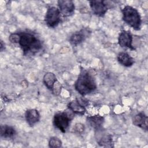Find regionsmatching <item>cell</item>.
Wrapping results in <instances>:
<instances>
[{
  "label": "cell",
  "instance_id": "cell-1",
  "mask_svg": "<svg viewBox=\"0 0 148 148\" xmlns=\"http://www.w3.org/2000/svg\"><path fill=\"white\" fill-rule=\"evenodd\" d=\"M9 41L14 44H18L24 55H34L43 48L41 40L33 33L28 31L17 32L10 34Z\"/></svg>",
  "mask_w": 148,
  "mask_h": 148
},
{
  "label": "cell",
  "instance_id": "cell-2",
  "mask_svg": "<svg viewBox=\"0 0 148 148\" xmlns=\"http://www.w3.org/2000/svg\"><path fill=\"white\" fill-rule=\"evenodd\" d=\"M74 87L79 94L84 96L94 91L97 88V83L94 75L88 70L81 67Z\"/></svg>",
  "mask_w": 148,
  "mask_h": 148
},
{
  "label": "cell",
  "instance_id": "cell-3",
  "mask_svg": "<svg viewBox=\"0 0 148 148\" xmlns=\"http://www.w3.org/2000/svg\"><path fill=\"white\" fill-rule=\"evenodd\" d=\"M123 21L135 31H139L141 28L142 19L138 10L130 5L125 6L122 9Z\"/></svg>",
  "mask_w": 148,
  "mask_h": 148
},
{
  "label": "cell",
  "instance_id": "cell-4",
  "mask_svg": "<svg viewBox=\"0 0 148 148\" xmlns=\"http://www.w3.org/2000/svg\"><path fill=\"white\" fill-rule=\"evenodd\" d=\"M73 114L71 111L70 113L68 112H59L56 113L54 116L53 120L54 126L61 132L65 133L73 117Z\"/></svg>",
  "mask_w": 148,
  "mask_h": 148
},
{
  "label": "cell",
  "instance_id": "cell-5",
  "mask_svg": "<svg viewBox=\"0 0 148 148\" xmlns=\"http://www.w3.org/2000/svg\"><path fill=\"white\" fill-rule=\"evenodd\" d=\"M61 21V13L59 9L55 6L49 7L45 16V21L47 26L51 28H55Z\"/></svg>",
  "mask_w": 148,
  "mask_h": 148
},
{
  "label": "cell",
  "instance_id": "cell-6",
  "mask_svg": "<svg viewBox=\"0 0 148 148\" xmlns=\"http://www.w3.org/2000/svg\"><path fill=\"white\" fill-rule=\"evenodd\" d=\"M89 3L92 13L98 17H103L109 9L107 2L105 1H90Z\"/></svg>",
  "mask_w": 148,
  "mask_h": 148
},
{
  "label": "cell",
  "instance_id": "cell-7",
  "mask_svg": "<svg viewBox=\"0 0 148 148\" xmlns=\"http://www.w3.org/2000/svg\"><path fill=\"white\" fill-rule=\"evenodd\" d=\"M90 33L91 31L87 28H84L76 31L71 35L69 40V43L73 46H77L84 42L90 35Z\"/></svg>",
  "mask_w": 148,
  "mask_h": 148
},
{
  "label": "cell",
  "instance_id": "cell-8",
  "mask_svg": "<svg viewBox=\"0 0 148 148\" xmlns=\"http://www.w3.org/2000/svg\"><path fill=\"white\" fill-rule=\"evenodd\" d=\"M133 36L130 31L122 30L118 37V43L121 47L128 48L131 50H135L132 45Z\"/></svg>",
  "mask_w": 148,
  "mask_h": 148
},
{
  "label": "cell",
  "instance_id": "cell-9",
  "mask_svg": "<svg viewBox=\"0 0 148 148\" xmlns=\"http://www.w3.org/2000/svg\"><path fill=\"white\" fill-rule=\"evenodd\" d=\"M58 9L65 17H69L73 14L75 10V6L71 0H59L57 1Z\"/></svg>",
  "mask_w": 148,
  "mask_h": 148
},
{
  "label": "cell",
  "instance_id": "cell-10",
  "mask_svg": "<svg viewBox=\"0 0 148 148\" xmlns=\"http://www.w3.org/2000/svg\"><path fill=\"white\" fill-rule=\"evenodd\" d=\"M96 135H97V142L98 145L102 147H113V143L112 136L105 132L102 131V129L95 131Z\"/></svg>",
  "mask_w": 148,
  "mask_h": 148
},
{
  "label": "cell",
  "instance_id": "cell-11",
  "mask_svg": "<svg viewBox=\"0 0 148 148\" xmlns=\"http://www.w3.org/2000/svg\"><path fill=\"white\" fill-rule=\"evenodd\" d=\"M132 124L143 130L147 131L148 117L143 112H140L133 117Z\"/></svg>",
  "mask_w": 148,
  "mask_h": 148
},
{
  "label": "cell",
  "instance_id": "cell-12",
  "mask_svg": "<svg viewBox=\"0 0 148 148\" xmlns=\"http://www.w3.org/2000/svg\"><path fill=\"white\" fill-rule=\"evenodd\" d=\"M25 118L30 127H33L38 123L40 119V113L35 109H29L25 111Z\"/></svg>",
  "mask_w": 148,
  "mask_h": 148
},
{
  "label": "cell",
  "instance_id": "cell-13",
  "mask_svg": "<svg viewBox=\"0 0 148 148\" xmlns=\"http://www.w3.org/2000/svg\"><path fill=\"white\" fill-rule=\"evenodd\" d=\"M68 109L73 114L83 115L86 112L85 106L80 102L79 99H76L71 101L68 105Z\"/></svg>",
  "mask_w": 148,
  "mask_h": 148
},
{
  "label": "cell",
  "instance_id": "cell-14",
  "mask_svg": "<svg viewBox=\"0 0 148 148\" xmlns=\"http://www.w3.org/2000/svg\"><path fill=\"white\" fill-rule=\"evenodd\" d=\"M87 121L88 124L95 130V131H97L102 129V125L104 123V118L102 116L97 114L87 117Z\"/></svg>",
  "mask_w": 148,
  "mask_h": 148
},
{
  "label": "cell",
  "instance_id": "cell-15",
  "mask_svg": "<svg viewBox=\"0 0 148 148\" xmlns=\"http://www.w3.org/2000/svg\"><path fill=\"white\" fill-rule=\"evenodd\" d=\"M58 80L56 75L53 72H47L45 74L43 77V83L46 88L51 92L53 91Z\"/></svg>",
  "mask_w": 148,
  "mask_h": 148
},
{
  "label": "cell",
  "instance_id": "cell-16",
  "mask_svg": "<svg viewBox=\"0 0 148 148\" xmlns=\"http://www.w3.org/2000/svg\"><path fill=\"white\" fill-rule=\"evenodd\" d=\"M118 62L125 67H131L135 63V60L128 53L120 52L117 56Z\"/></svg>",
  "mask_w": 148,
  "mask_h": 148
},
{
  "label": "cell",
  "instance_id": "cell-17",
  "mask_svg": "<svg viewBox=\"0 0 148 148\" xmlns=\"http://www.w3.org/2000/svg\"><path fill=\"white\" fill-rule=\"evenodd\" d=\"M1 136L5 139L13 138L16 134V129L10 125H4L1 126Z\"/></svg>",
  "mask_w": 148,
  "mask_h": 148
},
{
  "label": "cell",
  "instance_id": "cell-18",
  "mask_svg": "<svg viewBox=\"0 0 148 148\" xmlns=\"http://www.w3.org/2000/svg\"><path fill=\"white\" fill-rule=\"evenodd\" d=\"M49 146L50 147H60L62 146V141L56 136L51 137L49 140Z\"/></svg>",
  "mask_w": 148,
  "mask_h": 148
},
{
  "label": "cell",
  "instance_id": "cell-19",
  "mask_svg": "<svg viewBox=\"0 0 148 148\" xmlns=\"http://www.w3.org/2000/svg\"><path fill=\"white\" fill-rule=\"evenodd\" d=\"M84 125L80 123H76L73 127L74 131L77 134H82L84 131Z\"/></svg>",
  "mask_w": 148,
  "mask_h": 148
},
{
  "label": "cell",
  "instance_id": "cell-20",
  "mask_svg": "<svg viewBox=\"0 0 148 148\" xmlns=\"http://www.w3.org/2000/svg\"><path fill=\"white\" fill-rule=\"evenodd\" d=\"M1 46H0V49H1V51H2L4 49H5V44H3V41L2 40H1Z\"/></svg>",
  "mask_w": 148,
  "mask_h": 148
}]
</instances>
